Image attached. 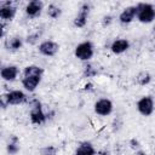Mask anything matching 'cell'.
<instances>
[{
  "mask_svg": "<svg viewBox=\"0 0 155 155\" xmlns=\"http://www.w3.org/2000/svg\"><path fill=\"white\" fill-rule=\"evenodd\" d=\"M44 74V69L39 65L31 64V65H27L23 69V78H22V86L29 91V92H34L36 90V87L39 86V84L41 82V78Z\"/></svg>",
  "mask_w": 155,
  "mask_h": 155,
  "instance_id": "6da1fadb",
  "label": "cell"
},
{
  "mask_svg": "<svg viewBox=\"0 0 155 155\" xmlns=\"http://www.w3.org/2000/svg\"><path fill=\"white\" fill-rule=\"evenodd\" d=\"M137 7V19L140 23L148 24L155 19V6L149 2H139Z\"/></svg>",
  "mask_w": 155,
  "mask_h": 155,
  "instance_id": "7a4b0ae2",
  "label": "cell"
},
{
  "mask_svg": "<svg viewBox=\"0 0 155 155\" xmlns=\"http://www.w3.org/2000/svg\"><path fill=\"white\" fill-rule=\"evenodd\" d=\"M29 104H30L29 117H30L31 124H34V125H42V124H45L46 120L48 119V114L44 111L42 104L38 99H33Z\"/></svg>",
  "mask_w": 155,
  "mask_h": 155,
  "instance_id": "3957f363",
  "label": "cell"
},
{
  "mask_svg": "<svg viewBox=\"0 0 155 155\" xmlns=\"http://www.w3.org/2000/svg\"><path fill=\"white\" fill-rule=\"evenodd\" d=\"M74 54L78 59L80 61H84V62H87L90 61L93 54H94V47H93V44L91 41H82L80 42L75 50H74Z\"/></svg>",
  "mask_w": 155,
  "mask_h": 155,
  "instance_id": "277c9868",
  "label": "cell"
},
{
  "mask_svg": "<svg viewBox=\"0 0 155 155\" xmlns=\"http://www.w3.org/2000/svg\"><path fill=\"white\" fill-rule=\"evenodd\" d=\"M155 103L150 96H144L137 102V110L143 116H150L154 113Z\"/></svg>",
  "mask_w": 155,
  "mask_h": 155,
  "instance_id": "5b68a950",
  "label": "cell"
},
{
  "mask_svg": "<svg viewBox=\"0 0 155 155\" xmlns=\"http://www.w3.org/2000/svg\"><path fill=\"white\" fill-rule=\"evenodd\" d=\"M93 109H94V113L99 116H107V115H110L113 113V109H114V105H113V102L108 98H101L98 99L94 105H93Z\"/></svg>",
  "mask_w": 155,
  "mask_h": 155,
  "instance_id": "8992f818",
  "label": "cell"
},
{
  "mask_svg": "<svg viewBox=\"0 0 155 155\" xmlns=\"http://www.w3.org/2000/svg\"><path fill=\"white\" fill-rule=\"evenodd\" d=\"M16 13H17V7L11 1H6V2L0 4V18L2 22L12 21L15 18Z\"/></svg>",
  "mask_w": 155,
  "mask_h": 155,
  "instance_id": "52a82bcc",
  "label": "cell"
},
{
  "mask_svg": "<svg viewBox=\"0 0 155 155\" xmlns=\"http://www.w3.org/2000/svg\"><path fill=\"white\" fill-rule=\"evenodd\" d=\"M4 96L8 105H19L27 102V94L21 90H12Z\"/></svg>",
  "mask_w": 155,
  "mask_h": 155,
  "instance_id": "ba28073f",
  "label": "cell"
},
{
  "mask_svg": "<svg viewBox=\"0 0 155 155\" xmlns=\"http://www.w3.org/2000/svg\"><path fill=\"white\" fill-rule=\"evenodd\" d=\"M58 51H59V45L52 40H45L39 45V52L46 57H52L57 54Z\"/></svg>",
  "mask_w": 155,
  "mask_h": 155,
  "instance_id": "9c48e42d",
  "label": "cell"
},
{
  "mask_svg": "<svg viewBox=\"0 0 155 155\" xmlns=\"http://www.w3.org/2000/svg\"><path fill=\"white\" fill-rule=\"evenodd\" d=\"M44 10V2L40 1V0H33V1H29L25 7H24V12L28 17L30 18H35V17H39L41 15Z\"/></svg>",
  "mask_w": 155,
  "mask_h": 155,
  "instance_id": "30bf717a",
  "label": "cell"
},
{
  "mask_svg": "<svg viewBox=\"0 0 155 155\" xmlns=\"http://www.w3.org/2000/svg\"><path fill=\"white\" fill-rule=\"evenodd\" d=\"M88 13H90V5L87 2L82 4V6L80 7L76 17L74 18V25L76 28H84L87 23V18H88Z\"/></svg>",
  "mask_w": 155,
  "mask_h": 155,
  "instance_id": "8fae6325",
  "label": "cell"
},
{
  "mask_svg": "<svg viewBox=\"0 0 155 155\" xmlns=\"http://www.w3.org/2000/svg\"><path fill=\"white\" fill-rule=\"evenodd\" d=\"M134 18H137V7H136V5H131V6L125 7L121 11V13L119 15V21L122 24H128Z\"/></svg>",
  "mask_w": 155,
  "mask_h": 155,
  "instance_id": "7c38bea8",
  "label": "cell"
},
{
  "mask_svg": "<svg viewBox=\"0 0 155 155\" xmlns=\"http://www.w3.org/2000/svg\"><path fill=\"white\" fill-rule=\"evenodd\" d=\"M18 67L17 65H13V64H10V65H5L1 68L0 70V75H1V79L4 81H15L18 76Z\"/></svg>",
  "mask_w": 155,
  "mask_h": 155,
  "instance_id": "4fadbf2b",
  "label": "cell"
},
{
  "mask_svg": "<svg viewBox=\"0 0 155 155\" xmlns=\"http://www.w3.org/2000/svg\"><path fill=\"white\" fill-rule=\"evenodd\" d=\"M130 48V41L127 39H116L110 45V51L114 54H121Z\"/></svg>",
  "mask_w": 155,
  "mask_h": 155,
  "instance_id": "5bb4252c",
  "label": "cell"
},
{
  "mask_svg": "<svg viewBox=\"0 0 155 155\" xmlns=\"http://www.w3.org/2000/svg\"><path fill=\"white\" fill-rule=\"evenodd\" d=\"M22 46H23V38L18 36V35L11 36L5 40V47H6V50H8L11 52H16V51L21 50Z\"/></svg>",
  "mask_w": 155,
  "mask_h": 155,
  "instance_id": "9a60e30c",
  "label": "cell"
},
{
  "mask_svg": "<svg viewBox=\"0 0 155 155\" xmlns=\"http://www.w3.org/2000/svg\"><path fill=\"white\" fill-rule=\"evenodd\" d=\"M75 155H96V149L90 142H82L75 149Z\"/></svg>",
  "mask_w": 155,
  "mask_h": 155,
  "instance_id": "2e32d148",
  "label": "cell"
},
{
  "mask_svg": "<svg viewBox=\"0 0 155 155\" xmlns=\"http://www.w3.org/2000/svg\"><path fill=\"white\" fill-rule=\"evenodd\" d=\"M21 150V144H19V139L16 136H11L8 139V143L6 145V151L10 155H16L18 151Z\"/></svg>",
  "mask_w": 155,
  "mask_h": 155,
  "instance_id": "e0dca14e",
  "label": "cell"
},
{
  "mask_svg": "<svg viewBox=\"0 0 155 155\" xmlns=\"http://www.w3.org/2000/svg\"><path fill=\"white\" fill-rule=\"evenodd\" d=\"M46 12H47V16L50 18H52V19H57L62 15L61 7L58 5H56V4H50L48 7H47V10H46Z\"/></svg>",
  "mask_w": 155,
  "mask_h": 155,
  "instance_id": "ac0fdd59",
  "label": "cell"
},
{
  "mask_svg": "<svg viewBox=\"0 0 155 155\" xmlns=\"http://www.w3.org/2000/svg\"><path fill=\"white\" fill-rule=\"evenodd\" d=\"M136 80H137V82H138L140 86H144V85H148V84L150 82L151 75H150L148 71H142V73H139V74L137 75Z\"/></svg>",
  "mask_w": 155,
  "mask_h": 155,
  "instance_id": "d6986e66",
  "label": "cell"
},
{
  "mask_svg": "<svg viewBox=\"0 0 155 155\" xmlns=\"http://www.w3.org/2000/svg\"><path fill=\"white\" fill-rule=\"evenodd\" d=\"M40 155H57V148L53 145H46L40 149Z\"/></svg>",
  "mask_w": 155,
  "mask_h": 155,
  "instance_id": "ffe728a7",
  "label": "cell"
},
{
  "mask_svg": "<svg viewBox=\"0 0 155 155\" xmlns=\"http://www.w3.org/2000/svg\"><path fill=\"white\" fill-rule=\"evenodd\" d=\"M96 74H97V70H96L91 64L85 65V69H84V75H85V76L91 78V76H94Z\"/></svg>",
  "mask_w": 155,
  "mask_h": 155,
  "instance_id": "44dd1931",
  "label": "cell"
},
{
  "mask_svg": "<svg viewBox=\"0 0 155 155\" xmlns=\"http://www.w3.org/2000/svg\"><path fill=\"white\" fill-rule=\"evenodd\" d=\"M39 36H40V34H39V33L33 34V35H28V38H27V42H29V44H34V42L39 39Z\"/></svg>",
  "mask_w": 155,
  "mask_h": 155,
  "instance_id": "7402d4cb",
  "label": "cell"
},
{
  "mask_svg": "<svg viewBox=\"0 0 155 155\" xmlns=\"http://www.w3.org/2000/svg\"><path fill=\"white\" fill-rule=\"evenodd\" d=\"M102 22H103V25H104V27H105V25H109V24L113 22V17H111L110 15H107V16L103 17V21H102Z\"/></svg>",
  "mask_w": 155,
  "mask_h": 155,
  "instance_id": "603a6c76",
  "label": "cell"
},
{
  "mask_svg": "<svg viewBox=\"0 0 155 155\" xmlns=\"http://www.w3.org/2000/svg\"><path fill=\"white\" fill-rule=\"evenodd\" d=\"M136 155H145V153H144L143 150H140V149H139V150H137V151H136Z\"/></svg>",
  "mask_w": 155,
  "mask_h": 155,
  "instance_id": "cb8c5ba5",
  "label": "cell"
},
{
  "mask_svg": "<svg viewBox=\"0 0 155 155\" xmlns=\"http://www.w3.org/2000/svg\"><path fill=\"white\" fill-rule=\"evenodd\" d=\"M99 155H109V154H108V153H101Z\"/></svg>",
  "mask_w": 155,
  "mask_h": 155,
  "instance_id": "d4e9b609",
  "label": "cell"
}]
</instances>
